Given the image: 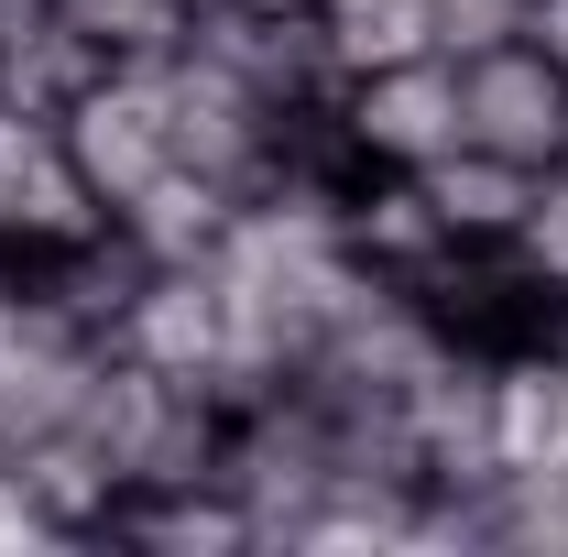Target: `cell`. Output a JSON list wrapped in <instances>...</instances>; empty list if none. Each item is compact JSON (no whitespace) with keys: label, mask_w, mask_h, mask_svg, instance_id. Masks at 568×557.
<instances>
[{"label":"cell","mask_w":568,"mask_h":557,"mask_svg":"<svg viewBox=\"0 0 568 557\" xmlns=\"http://www.w3.org/2000/svg\"><path fill=\"white\" fill-rule=\"evenodd\" d=\"M459 142H481V153L525 164V175H558L568 164V67L536 33L459 55Z\"/></svg>","instance_id":"6da1fadb"},{"label":"cell","mask_w":568,"mask_h":557,"mask_svg":"<svg viewBox=\"0 0 568 557\" xmlns=\"http://www.w3.org/2000/svg\"><path fill=\"white\" fill-rule=\"evenodd\" d=\"M55 142H67V164L99 186V209H121L142 198L164 164H175V121H164V67H110L88 77L67 110H55Z\"/></svg>","instance_id":"7a4b0ae2"},{"label":"cell","mask_w":568,"mask_h":557,"mask_svg":"<svg viewBox=\"0 0 568 557\" xmlns=\"http://www.w3.org/2000/svg\"><path fill=\"white\" fill-rule=\"evenodd\" d=\"M339 132H351V164H383V175L437 164L459 142V55H405V67L339 77Z\"/></svg>","instance_id":"3957f363"},{"label":"cell","mask_w":568,"mask_h":557,"mask_svg":"<svg viewBox=\"0 0 568 557\" xmlns=\"http://www.w3.org/2000/svg\"><path fill=\"white\" fill-rule=\"evenodd\" d=\"M164 121H175V164H197V175H219L230 198H252L263 175H274V110L241 88L230 67H209L197 44H175L164 55Z\"/></svg>","instance_id":"277c9868"},{"label":"cell","mask_w":568,"mask_h":557,"mask_svg":"<svg viewBox=\"0 0 568 557\" xmlns=\"http://www.w3.org/2000/svg\"><path fill=\"white\" fill-rule=\"evenodd\" d=\"M11 274L33 284L77 340L110 350V340H121V317H132V295L153 284V252H142L121 219H99V230H77V241H55V252H11Z\"/></svg>","instance_id":"5b68a950"},{"label":"cell","mask_w":568,"mask_h":557,"mask_svg":"<svg viewBox=\"0 0 568 557\" xmlns=\"http://www.w3.org/2000/svg\"><path fill=\"white\" fill-rule=\"evenodd\" d=\"M110 350L209 383V372H219V274H209V263H153V284L132 295V317H121V340H110Z\"/></svg>","instance_id":"8992f818"},{"label":"cell","mask_w":568,"mask_h":557,"mask_svg":"<svg viewBox=\"0 0 568 557\" xmlns=\"http://www.w3.org/2000/svg\"><path fill=\"white\" fill-rule=\"evenodd\" d=\"M339 241H351L372 274H405V284L448 252L426 186H416V175H383V164H361V175H351V198H339Z\"/></svg>","instance_id":"52a82bcc"},{"label":"cell","mask_w":568,"mask_h":557,"mask_svg":"<svg viewBox=\"0 0 568 557\" xmlns=\"http://www.w3.org/2000/svg\"><path fill=\"white\" fill-rule=\"evenodd\" d=\"M110 547H164V557H219L252 547V514L230 482H175V492H121L110 514Z\"/></svg>","instance_id":"ba28073f"},{"label":"cell","mask_w":568,"mask_h":557,"mask_svg":"<svg viewBox=\"0 0 568 557\" xmlns=\"http://www.w3.org/2000/svg\"><path fill=\"white\" fill-rule=\"evenodd\" d=\"M416 186H426V209H437L448 241H514V219L536 198V175L503 164V153H481V142H448L437 164H416Z\"/></svg>","instance_id":"9c48e42d"},{"label":"cell","mask_w":568,"mask_h":557,"mask_svg":"<svg viewBox=\"0 0 568 557\" xmlns=\"http://www.w3.org/2000/svg\"><path fill=\"white\" fill-rule=\"evenodd\" d=\"M99 219H110V209H99V186L67 164L55 132L0 175V241H11V252H55V241H77V230H99Z\"/></svg>","instance_id":"30bf717a"},{"label":"cell","mask_w":568,"mask_h":557,"mask_svg":"<svg viewBox=\"0 0 568 557\" xmlns=\"http://www.w3.org/2000/svg\"><path fill=\"white\" fill-rule=\"evenodd\" d=\"M230 209H241V198H230L219 175H197V164H164V175H153L142 198H121L110 219L132 230L153 263H209V252H219V230H230Z\"/></svg>","instance_id":"8fae6325"},{"label":"cell","mask_w":568,"mask_h":557,"mask_svg":"<svg viewBox=\"0 0 568 557\" xmlns=\"http://www.w3.org/2000/svg\"><path fill=\"white\" fill-rule=\"evenodd\" d=\"M481 525L503 557H568V459H514L481 482Z\"/></svg>","instance_id":"7c38bea8"},{"label":"cell","mask_w":568,"mask_h":557,"mask_svg":"<svg viewBox=\"0 0 568 557\" xmlns=\"http://www.w3.org/2000/svg\"><path fill=\"white\" fill-rule=\"evenodd\" d=\"M317 22H328V55H339V77H361V67H405V55H437V22H426V0H328Z\"/></svg>","instance_id":"4fadbf2b"},{"label":"cell","mask_w":568,"mask_h":557,"mask_svg":"<svg viewBox=\"0 0 568 557\" xmlns=\"http://www.w3.org/2000/svg\"><path fill=\"white\" fill-rule=\"evenodd\" d=\"M110 67H164L186 44V0H67Z\"/></svg>","instance_id":"5bb4252c"},{"label":"cell","mask_w":568,"mask_h":557,"mask_svg":"<svg viewBox=\"0 0 568 557\" xmlns=\"http://www.w3.org/2000/svg\"><path fill=\"white\" fill-rule=\"evenodd\" d=\"M426 22H437V55H481L525 33V0H426Z\"/></svg>","instance_id":"9a60e30c"},{"label":"cell","mask_w":568,"mask_h":557,"mask_svg":"<svg viewBox=\"0 0 568 557\" xmlns=\"http://www.w3.org/2000/svg\"><path fill=\"white\" fill-rule=\"evenodd\" d=\"M22 547H67V525H55V514L33 503V482L0 459V557H22Z\"/></svg>","instance_id":"2e32d148"},{"label":"cell","mask_w":568,"mask_h":557,"mask_svg":"<svg viewBox=\"0 0 568 557\" xmlns=\"http://www.w3.org/2000/svg\"><path fill=\"white\" fill-rule=\"evenodd\" d=\"M525 33H536V44L568 67V0H525Z\"/></svg>","instance_id":"e0dca14e"},{"label":"cell","mask_w":568,"mask_h":557,"mask_svg":"<svg viewBox=\"0 0 568 557\" xmlns=\"http://www.w3.org/2000/svg\"><path fill=\"white\" fill-rule=\"evenodd\" d=\"M230 11H328V0H230Z\"/></svg>","instance_id":"ac0fdd59"}]
</instances>
